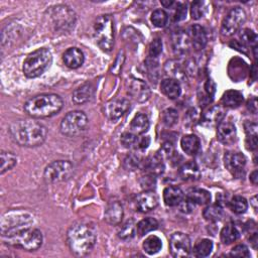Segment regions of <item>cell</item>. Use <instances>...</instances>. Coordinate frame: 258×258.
Wrapping results in <instances>:
<instances>
[{
    "instance_id": "obj_1",
    "label": "cell",
    "mask_w": 258,
    "mask_h": 258,
    "mask_svg": "<svg viewBox=\"0 0 258 258\" xmlns=\"http://www.w3.org/2000/svg\"><path fill=\"white\" fill-rule=\"evenodd\" d=\"M10 132L18 144L26 147L42 145L48 135L46 126L33 119H19L13 122Z\"/></svg>"
},
{
    "instance_id": "obj_2",
    "label": "cell",
    "mask_w": 258,
    "mask_h": 258,
    "mask_svg": "<svg viewBox=\"0 0 258 258\" xmlns=\"http://www.w3.org/2000/svg\"><path fill=\"white\" fill-rule=\"evenodd\" d=\"M67 241L71 251L77 256H85L92 251L97 241L96 229L84 222H79L70 227Z\"/></svg>"
},
{
    "instance_id": "obj_3",
    "label": "cell",
    "mask_w": 258,
    "mask_h": 258,
    "mask_svg": "<svg viewBox=\"0 0 258 258\" xmlns=\"http://www.w3.org/2000/svg\"><path fill=\"white\" fill-rule=\"evenodd\" d=\"M64 106L63 99L57 94H42L28 100L25 111L34 118H48L58 114Z\"/></svg>"
},
{
    "instance_id": "obj_4",
    "label": "cell",
    "mask_w": 258,
    "mask_h": 258,
    "mask_svg": "<svg viewBox=\"0 0 258 258\" xmlns=\"http://www.w3.org/2000/svg\"><path fill=\"white\" fill-rule=\"evenodd\" d=\"M3 239L6 244L27 251L38 250L43 245L44 241L42 232L31 227H25L3 235Z\"/></svg>"
},
{
    "instance_id": "obj_5",
    "label": "cell",
    "mask_w": 258,
    "mask_h": 258,
    "mask_svg": "<svg viewBox=\"0 0 258 258\" xmlns=\"http://www.w3.org/2000/svg\"><path fill=\"white\" fill-rule=\"evenodd\" d=\"M53 57L48 49H40L26 59L24 63V73L28 78L42 76L52 65Z\"/></svg>"
},
{
    "instance_id": "obj_6",
    "label": "cell",
    "mask_w": 258,
    "mask_h": 258,
    "mask_svg": "<svg viewBox=\"0 0 258 258\" xmlns=\"http://www.w3.org/2000/svg\"><path fill=\"white\" fill-rule=\"evenodd\" d=\"M94 38L99 48L110 52L114 46V23L109 15L100 16L94 23Z\"/></svg>"
},
{
    "instance_id": "obj_7",
    "label": "cell",
    "mask_w": 258,
    "mask_h": 258,
    "mask_svg": "<svg viewBox=\"0 0 258 258\" xmlns=\"http://www.w3.org/2000/svg\"><path fill=\"white\" fill-rule=\"evenodd\" d=\"M88 126V117L82 111H72L63 118L60 130L66 136H77Z\"/></svg>"
},
{
    "instance_id": "obj_8",
    "label": "cell",
    "mask_w": 258,
    "mask_h": 258,
    "mask_svg": "<svg viewBox=\"0 0 258 258\" xmlns=\"http://www.w3.org/2000/svg\"><path fill=\"white\" fill-rule=\"evenodd\" d=\"M74 173V165L69 160H56L51 162L45 169L44 178L49 184L68 181Z\"/></svg>"
},
{
    "instance_id": "obj_9",
    "label": "cell",
    "mask_w": 258,
    "mask_h": 258,
    "mask_svg": "<svg viewBox=\"0 0 258 258\" xmlns=\"http://www.w3.org/2000/svg\"><path fill=\"white\" fill-rule=\"evenodd\" d=\"M245 21H246V14L241 8L232 9L225 17L222 23V28H221L222 35L226 37L233 36L241 29Z\"/></svg>"
},
{
    "instance_id": "obj_10",
    "label": "cell",
    "mask_w": 258,
    "mask_h": 258,
    "mask_svg": "<svg viewBox=\"0 0 258 258\" xmlns=\"http://www.w3.org/2000/svg\"><path fill=\"white\" fill-rule=\"evenodd\" d=\"M169 250L171 255L176 258L187 257L191 253L190 237L182 232H176L170 236Z\"/></svg>"
},
{
    "instance_id": "obj_11",
    "label": "cell",
    "mask_w": 258,
    "mask_h": 258,
    "mask_svg": "<svg viewBox=\"0 0 258 258\" xmlns=\"http://www.w3.org/2000/svg\"><path fill=\"white\" fill-rule=\"evenodd\" d=\"M52 19L57 29L70 30L76 23L75 13L66 6H58L52 10Z\"/></svg>"
},
{
    "instance_id": "obj_12",
    "label": "cell",
    "mask_w": 258,
    "mask_h": 258,
    "mask_svg": "<svg viewBox=\"0 0 258 258\" xmlns=\"http://www.w3.org/2000/svg\"><path fill=\"white\" fill-rule=\"evenodd\" d=\"M33 222V219L30 215H9V218L4 217L2 224L3 235H7L16 230L30 227L29 225Z\"/></svg>"
},
{
    "instance_id": "obj_13",
    "label": "cell",
    "mask_w": 258,
    "mask_h": 258,
    "mask_svg": "<svg viewBox=\"0 0 258 258\" xmlns=\"http://www.w3.org/2000/svg\"><path fill=\"white\" fill-rule=\"evenodd\" d=\"M130 103L127 99H114L106 103L104 107L105 115L110 120H117L121 118L129 109Z\"/></svg>"
},
{
    "instance_id": "obj_14",
    "label": "cell",
    "mask_w": 258,
    "mask_h": 258,
    "mask_svg": "<svg viewBox=\"0 0 258 258\" xmlns=\"http://www.w3.org/2000/svg\"><path fill=\"white\" fill-rule=\"evenodd\" d=\"M128 94L137 102H145L150 97V89L147 84L141 80L133 79L128 86Z\"/></svg>"
},
{
    "instance_id": "obj_15",
    "label": "cell",
    "mask_w": 258,
    "mask_h": 258,
    "mask_svg": "<svg viewBox=\"0 0 258 258\" xmlns=\"http://www.w3.org/2000/svg\"><path fill=\"white\" fill-rule=\"evenodd\" d=\"M218 139L225 145L233 144L237 139V130L235 125L230 121H222L218 125Z\"/></svg>"
},
{
    "instance_id": "obj_16",
    "label": "cell",
    "mask_w": 258,
    "mask_h": 258,
    "mask_svg": "<svg viewBox=\"0 0 258 258\" xmlns=\"http://www.w3.org/2000/svg\"><path fill=\"white\" fill-rule=\"evenodd\" d=\"M224 161L225 166L233 175L241 173L246 165V157L240 152H226Z\"/></svg>"
},
{
    "instance_id": "obj_17",
    "label": "cell",
    "mask_w": 258,
    "mask_h": 258,
    "mask_svg": "<svg viewBox=\"0 0 258 258\" xmlns=\"http://www.w3.org/2000/svg\"><path fill=\"white\" fill-rule=\"evenodd\" d=\"M158 205V197L152 191H145L138 195L136 200L137 209L142 213H147L154 210Z\"/></svg>"
},
{
    "instance_id": "obj_18",
    "label": "cell",
    "mask_w": 258,
    "mask_h": 258,
    "mask_svg": "<svg viewBox=\"0 0 258 258\" xmlns=\"http://www.w3.org/2000/svg\"><path fill=\"white\" fill-rule=\"evenodd\" d=\"M123 215H124L123 206L118 201H114L108 204L105 210L104 219L110 225H118L121 223L123 219Z\"/></svg>"
},
{
    "instance_id": "obj_19",
    "label": "cell",
    "mask_w": 258,
    "mask_h": 258,
    "mask_svg": "<svg viewBox=\"0 0 258 258\" xmlns=\"http://www.w3.org/2000/svg\"><path fill=\"white\" fill-rule=\"evenodd\" d=\"M160 91L169 99L174 100L180 97L182 93L181 84L178 80L167 78L161 81L160 83Z\"/></svg>"
},
{
    "instance_id": "obj_20",
    "label": "cell",
    "mask_w": 258,
    "mask_h": 258,
    "mask_svg": "<svg viewBox=\"0 0 258 258\" xmlns=\"http://www.w3.org/2000/svg\"><path fill=\"white\" fill-rule=\"evenodd\" d=\"M63 61L65 65L70 69L80 68L85 61L83 52L78 48H70L63 55Z\"/></svg>"
},
{
    "instance_id": "obj_21",
    "label": "cell",
    "mask_w": 258,
    "mask_h": 258,
    "mask_svg": "<svg viewBox=\"0 0 258 258\" xmlns=\"http://www.w3.org/2000/svg\"><path fill=\"white\" fill-rule=\"evenodd\" d=\"M190 41L195 50H203L208 42V37L205 29L199 25H194L190 29Z\"/></svg>"
},
{
    "instance_id": "obj_22",
    "label": "cell",
    "mask_w": 258,
    "mask_h": 258,
    "mask_svg": "<svg viewBox=\"0 0 258 258\" xmlns=\"http://www.w3.org/2000/svg\"><path fill=\"white\" fill-rule=\"evenodd\" d=\"M143 166L147 173L153 177L159 176L164 171L163 158L158 154V152L147 157L143 163Z\"/></svg>"
},
{
    "instance_id": "obj_23",
    "label": "cell",
    "mask_w": 258,
    "mask_h": 258,
    "mask_svg": "<svg viewBox=\"0 0 258 258\" xmlns=\"http://www.w3.org/2000/svg\"><path fill=\"white\" fill-rule=\"evenodd\" d=\"M184 199V192L179 187L170 186L164 189L163 191V201L164 204L168 207H176Z\"/></svg>"
},
{
    "instance_id": "obj_24",
    "label": "cell",
    "mask_w": 258,
    "mask_h": 258,
    "mask_svg": "<svg viewBox=\"0 0 258 258\" xmlns=\"http://www.w3.org/2000/svg\"><path fill=\"white\" fill-rule=\"evenodd\" d=\"M93 94H94V87L92 86V84L87 83L80 86L79 88H77L74 91L72 100L75 104H84L91 100V98L93 97Z\"/></svg>"
},
{
    "instance_id": "obj_25",
    "label": "cell",
    "mask_w": 258,
    "mask_h": 258,
    "mask_svg": "<svg viewBox=\"0 0 258 258\" xmlns=\"http://www.w3.org/2000/svg\"><path fill=\"white\" fill-rule=\"evenodd\" d=\"M190 37L184 32H177L173 36V47L177 54L184 55L190 50Z\"/></svg>"
},
{
    "instance_id": "obj_26",
    "label": "cell",
    "mask_w": 258,
    "mask_h": 258,
    "mask_svg": "<svg viewBox=\"0 0 258 258\" xmlns=\"http://www.w3.org/2000/svg\"><path fill=\"white\" fill-rule=\"evenodd\" d=\"M181 146L183 150L189 155H196L201 148V142L197 135L188 134L185 135L181 140Z\"/></svg>"
},
{
    "instance_id": "obj_27",
    "label": "cell",
    "mask_w": 258,
    "mask_h": 258,
    "mask_svg": "<svg viewBox=\"0 0 258 258\" xmlns=\"http://www.w3.org/2000/svg\"><path fill=\"white\" fill-rule=\"evenodd\" d=\"M180 176L184 181H197L201 177V171L197 163L189 161L180 168Z\"/></svg>"
},
{
    "instance_id": "obj_28",
    "label": "cell",
    "mask_w": 258,
    "mask_h": 258,
    "mask_svg": "<svg viewBox=\"0 0 258 258\" xmlns=\"http://www.w3.org/2000/svg\"><path fill=\"white\" fill-rule=\"evenodd\" d=\"M243 95L239 91L229 90L224 93L221 102L225 107L229 108H237L243 103Z\"/></svg>"
},
{
    "instance_id": "obj_29",
    "label": "cell",
    "mask_w": 258,
    "mask_h": 258,
    "mask_svg": "<svg viewBox=\"0 0 258 258\" xmlns=\"http://www.w3.org/2000/svg\"><path fill=\"white\" fill-rule=\"evenodd\" d=\"M130 128L135 134H143L149 128V119L147 115L139 113L137 114L130 123Z\"/></svg>"
},
{
    "instance_id": "obj_30",
    "label": "cell",
    "mask_w": 258,
    "mask_h": 258,
    "mask_svg": "<svg viewBox=\"0 0 258 258\" xmlns=\"http://www.w3.org/2000/svg\"><path fill=\"white\" fill-rule=\"evenodd\" d=\"M195 205H209L211 202V194L204 189H194L190 191L187 197Z\"/></svg>"
},
{
    "instance_id": "obj_31",
    "label": "cell",
    "mask_w": 258,
    "mask_h": 258,
    "mask_svg": "<svg viewBox=\"0 0 258 258\" xmlns=\"http://www.w3.org/2000/svg\"><path fill=\"white\" fill-rule=\"evenodd\" d=\"M158 228V222L154 218L148 217L141 220L136 226V232L139 236H144Z\"/></svg>"
},
{
    "instance_id": "obj_32",
    "label": "cell",
    "mask_w": 258,
    "mask_h": 258,
    "mask_svg": "<svg viewBox=\"0 0 258 258\" xmlns=\"http://www.w3.org/2000/svg\"><path fill=\"white\" fill-rule=\"evenodd\" d=\"M161 247H162V241L159 237L155 235H151L147 237L143 242V249L149 255L158 253L161 250Z\"/></svg>"
},
{
    "instance_id": "obj_33",
    "label": "cell",
    "mask_w": 258,
    "mask_h": 258,
    "mask_svg": "<svg viewBox=\"0 0 258 258\" xmlns=\"http://www.w3.org/2000/svg\"><path fill=\"white\" fill-rule=\"evenodd\" d=\"M0 156H2V167H0V174L2 175L14 168L18 163V157L13 152L2 151Z\"/></svg>"
},
{
    "instance_id": "obj_34",
    "label": "cell",
    "mask_w": 258,
    "mask_h": 258,
    "mask_svg": "<svg viewBox=\"0 0 258 258\" xmlns=\"http://www.w3.org/2000/svg\"><path fill=\"white\" fill-rule=\"evenodd\" d=\"M223 209L220 205L214 204L207 206L203 211V216L207 221L210 222H217L222 219L223 217Z\"/></svg>"
},
{
    "instance_id": "obj_35",
    "label": "cell",
    "mask_w": 258,
    "mask_h": 258,
    "mask_svg": "<svg viewBox=\"0 0 258 258\" xmlns=\"http://www.w3.org/2000/svg\"><path fill=\"white\" fill-rule=\"evenodd\" d=\"M213 242L210 239L200 240L194 247V255L196 257H207L213 250Z\"/></svg>"
},
{
    "instance_id": "obj_36",
    "label": "cell",
    "mask_w": 258,
    "mask_h": 258,
    "mask_svg": "<svg viewBox=\"0 0 258 258\" xmlns=\"http://www.w3.org/2000/svg\"><path fill=\"white\" fill-rule=\"evenodd\" d=\"M220 236H221V241L224 244H231L239 238L240 233L235 226L227 225L222 229Z\"/></svg>"
},
{
    "instance_id": "obj_37",
    "label": "cell",
    "mask_w": 258,
    "mask_h": 258,
    "mask_svg": "<svg viewBox=\"0 0 258 258\" xmlns=\"http://www.w3.org/2000/svg\"><path fill=\"white\" fill-rule=\"evenodd\" d=\"M136 234V225L132 219L127 220L118 231V237L122 240H130Z\"/></svg>"
},
{
    "instance_id": "obj_38",
    "label": "cell",
    "mask_w": 258,
    "mask_h": 258,
    "mask_svg": "<svg viewBox=\"0 0 258 258\" xmlns=\"http://www.w3.org/2000/svg\"><path fill=\"white\" fill-rule=\"evenodd\" d=\"M229 207L231 211L235 214H244L248 209V202L242 196H235L231 199L229 203Z\"/></svg>"
},
{
    "instance_id": "obj_39",
    "label": "cell",
    "mask_w": 258,
    "mask_h": 258,
    "mask_svg": "<svg viewBox=\"0 0 258 258\" xmlns=\"http://www.w3.org/2000/svg\"><path fill=\"white\" fill-rule=\"evenodd\" d=\"M165 72L166 74L169 76V78L171 79H175V80H178L180 78H183L185 73L183 72L180 64L176 61H170V62H167L165 64Z\"/></svg>"
},
{
    "instance_id": "obj_40",
    "label": "cell",
    "mask_w": 258,
    "mask_h": 258,
    "mask_svg": "<svg viewBox=\"0 0 258 258\" xmlns=\"http://www.w3.org/2000/svg\"><path fill=\"white\" fill-rule=\"evenodd\" d=\"M161 119L165 126H167V127L174 126L178 122V119H179L178 111L174 108H167L162 112Z\"/></svg>"
},
{
    "instance_id": "obj_41",
    "label": "cell",
    "mask_w": 258,
    "mask_h": 258,
    "mask_svg": "<svg viewBox=\"0 0 258 258\" xmlns=\"http://www.w3.org/2000/svg\"><path fill=\"white\" fill-rule=\"evenodd\" d=\"M151 23L156 28H163L167 24L168 16L163 10H156L151 15Z\"/></svg>"
},
{
    "instance_id": "obj_42",
    "label": "cell",
    "mask_w": 258,
    "mask_h": 258,
    "mask_svg": "<svg viewBox=\"0 0 258 258\" xmlns=\"http://www.w3.org/2000/svg\"><path fill=\"white\" fill-rule=\"evenodd\" d=\"M138 139H139V136L131 132H125L121 135V143L125 148H128V149H137Z\"/></svg>"
},
{
    "instance_id": "obj_43",
    "label": "cell",
    "mask_w": 258,
    "mask_h": 258,
    "mask_svg": "<svg viewBox=\"0 0 258 258\" xmlns=\"http://www.w3.org/2000/svg\"><path fill=\"white\" fill-rule=\"evenodd\" d=\"M207 12L206 4L204 2H195L191 6V16L193 20L202 19Z\"/></svg>"
},
{
    "instance_id": "obj_44",
    "label": "cell",
    "mask_w": 258,
    "mask_h": 258,
    "mask_svg": "<svg viewBox=\"0 0 258 258\" xmlns=\"http://www.w3.org/2000/svg\"><path fill=\"white\" fill-rule=\"evenodd\" d=\"M141 163H142L141 158L138 155L131 153L125 157V159L123 161V166L127 170H135L138 167H140Z\"/></svg>"
},
{
    "instance_id": "obj_45",
    "label": "cell",
    "mask_w": 258,
    "mask_h": 258,
    "mask_svg": "<svg viewBox=\"0 0 258 258\" xmlns=\"http://www.w3.org/2000/svg\"><path fill=\"white\" fill-rule=\"evenodd\" d=\"M204 117H205V121L209 123L220 122V120L223 117V112L219 107H213L205 113Z\"/></svg>"
},
{
    "instance_id": "obj_46",
    "label": "cell",
    "mask_w": 258,
    "mask_h": 258,
    "mask_svg": "<svg viewBox=\"0 0 258 258\" xmlns=\"http://www.w3.org/2000/svg\"><path fill=\"white\" fill-rule=\"evenodd\" d=\"M240 39H241V43L242 44H246V45H250L253 47H256V43H257V36L254 32L250 31V30H243L240 34Z\"/></svg>"
},
{
    "instance_id": "obj_47",
    "label": "cell",
    "mask_w": 258,
    "mask_h": 258,
    "mask_svg": "<svg viewBox=\"0 0 258 258\" xmlns=\"http://www.w3.org/2000/svg\"><path fill=\"white\" fill-rule=\"evenodd\" d=\"M162 52V42L160 39H154L149 46V56L152 58L158 57Z\"/></svg>"
},
{
    "instance_id": "obj_48",
    "label": "cell",
    "mask_w": 258,
    "mask_h": 258,
    "mask_svg": "<svg viewBox=\"0 0 258 258\" xmlns=\"http://www.w3.org/2000/svg\"><path fill=\"white\" fill-rule=\"evenodd\" d=\"M230 256H234V257H250V252H249V249H248V247L246 245L239 244V245L235 246L231 250Z\"/></svg>"
},
{
    "instance_id": "obj_49",
    "label": "cell",
    "mask_w": 258,
    "mask_h": 258,
    "mask_svg": "<svg viewBox=\"0 0 258 258\" xmlns=\"http://www.w3.org/2000/svg\"><path fill=\"white\" fill-rule=\"evenodd\" d=\"M186 17H187V7L183 4H177L176 12L174 15L175 22H181L185 20Z\"/></svg>"
},
{
    "instance_id": "obj_50",
    "label": "cell",
    "mask_w": 258,
    "mask_h": 258,
    "mask_svg": "<svg viewBox=\"0 0 258 258\" xmlns=\"http://www.w3.org/2000/svg\"><path fill=\"white\" fill-rule=\"evenodd\" d=\"M180 207V211L185 213V214H190L193 212L194 208H195V204L193 202H191L188 198H184L182 200V202L179 204Z\"/></svg>"
},
{
    "instance_id": "obj_51",
    "label": "cell",
    "mask_w": 258,
    "mask_h": 258,
    "mask_svg": "<svg viewBox=\"0 0 258 258\" xmlns=\"http://www.w3.org/2000/svg\"><path fill=\"white\" fill-rule=\"evenodd\" d=\"M244 129H245V132H246L247 136H249V135L257 136V124H256V122L246 121L244 123Z\"/></svg>"
},
{
    "instance_id": "obj_52",
    "label": "cell",
    "mask_w": 258,
    "mask_h": 258,
    "mask_svg": "<svg viewBox=\"0 0 258 258\" xmlns=\"http://www.w3.org/2000/svg\"><path fill=\"white\" fill-rule=\"evenodd\" d=\"M245 144L248 150H255L257 148V136L255 135L247 136Z\"/></svg>"
},
{
    "instance_id": "obj_53",
    "label": "cell",
    "mask_w": 258,
    "mask_h": 258,
    "mask_svg": "<svg viewBox=\"0 0 258 258\" xmlns=\"http://www.w3.org/2000/svg\"><path fill=\"white\" fill-rule=\"evenodd\" d=\"M149 144H150V138H149V136H139L137 149L144 150V149H146V148L148 147Z\"/></svg>"
},
{
    "instance_id": "obj_54",
    "label": "cell",
    "mask_w": 258,
    "mask_h": 258,
    "mask_svg": "<svg viewBox=\"0 0 258 258\" xmlns=\"http://www.w3.org/2000/svg\"><path fill=\"white\" fill-rule=\"evenodd\" d=\"M247 108L250 112H252L253 114L257 113V99L254 97L252 99H250L247 103Z\"/></svg>"
},
{
    "instance_id": "obj_55",
    "label": "cell",
    "mask_w": 258,
    "mask_h": 258,
    "mask_svg": "<svg viewBox=\"0 0 258 258\" xmlns=\"http://www.w3.org/2000/svg\"><path fill=\"white\" fill-rule=\"evenodd\" d=\"M250 181L254 186H256L258 184V171L257 170H254L253 173L250 175Z\"/></svg>"
},
{
    "instance_id": "obj_56",
    "label": "cell",
    "mask_w": 258,
    "mask_h": 258,
    "mask_svg": "<svg viewBox=\"0 0 258 258\" xmlns=\"http://www.w3.org/2000/svg\"><path fill=\"white\" fill-rule=\"evenodd\" d=\"M250 241H251V244L253 245V248L256 249L257 248V233H254L252 237H250Z\"/></svg>"
},
{
    "instance_id": "obj_57",
    "label": "cell",
    "mask_w": 258,
    "mask_h": 258,
    "mask_svg": "<svg viewBox=\"0 0 258 258\" xmlns=\"http://www.w3.org/2000/svg\"><path fill=\"white\" fill-rule=\"evenodd\" d=\"M250 203H251V205L253 206L254 210L257 211V196H253V197L251 198V200H250Z\"/></svg>"
}]
</instances>
